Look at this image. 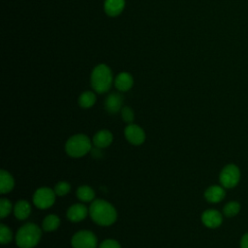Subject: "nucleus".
I'll list each match as a JSON object with an SVG mask.
<instances>
[{"mask_svg": "<svg viewBox=\"0 0 248 248\" xmlns=\"http://www.w3.org/2000/svg\"><path fill=\"white\" fill-rule=\"evenodd\" d=\"M239 210L240 204L237 202H230L224 206L223 213L227 217H233L239 212Z\"/></svg>", "mask_w": 248, "mask_h": 248, "instance_id": "obj_21", "label": "nucleus"}, {"mask_svg": "<svg viewBox=\"0 0 248 248\" xmlns=\"http://www.w3.org/2000/svg\"><path fill=\"white\" fill-rule=\"evenodd\" d=\"M99 248H121V246L119 242L114 239H106L100 244Z\"/></svg>", "mask_w": 248, "mask_h": 248, "instance_id": "obj_26", "label": "nucleus"}, {"mask_svg": "<svg viewBox=\"0 0 248 248\" xmlns=\"http://www.w3.org/2000/svg\"><path fill=\"white\" fill-rule=\"evenodd\" d=\"M124 135L126 140L134 145H140L145 140L144 131L136 124H129L124 130Z\"/></svg>", "mask_w": 248, "mask_h": 248, "instance_id": "obj_8", "label": "nucleus"}, {"mask_svg": "<svg viewBox=\"0 0 248 248\" xmlns=\"http://www.w3.org/2000/svg\"><path fill=\"white\" fill-rule=\"evenodd\" d=\"M91 219L100 226H110L116 221L117 212L113 205L104 200H94L89 207Z\"/></svg>", "mask_w": 248, "mask_h": 248, "instance_id": "obj_1", "label": "nucleus"}, {"mask_svg": "<svg viewBox=\"0 0 248 248\" xmlns=\"http://www.w3.org/2000/svg\"><path fill=\"white\" fill-rule=\"evenodd\" d=\"M96 103V95L92 91H85L78 97V105L81 108H91Z\"/></svg>", "mask_w": 248, "mask_h": 248, "instance_id": "obj_19", "label": "nucleus"}, {"mask_svg": "<svg viewBox=\"0 0 248 248\" xmlns=\"http://www.w3.org/2000/svg\"><path fill=\"white\" fill-rule=\"evenodd\" d=\"M240 179V170L233 165L229 164L225 166L219 175V180L224 188H233L237 185Z\"/></svg>", "mask_w": 248, "mask_h": 248, "instance_id": "obj_6", "label": "nucleus"}, {"mask_svg": "<svg viewBox=\"0 0 248 248\" xmlns=\"http://www.w3.org/2000/svg\"><path fill=\"white\" fill-rule=\"evenodd\" d=\"M13 209V205L11 202L6 198L0 199V217L3 219L7 217Z\"/></svg>", "mask_w": 248, "mask_h": 248, "instance_id": "obj_23", "label": "nucleus"}, {"mask_svg": "<svg viewBox=\"0 0 248 248\" xmlns=\"http://www.w3.org/2000/svg\"><path fill=\"white\" fill-rule=\"evenodd\" d=\"M240 247L241 248H248V232L245 233L241 240H240Z\"/></svg>", "mask_w": 248, "mask_h": 248, "instance_id": "obj_27", "label": "nucleus"}, {"mask_svg": "<svg viewBox=\"0 0 248 248\" xmlns=\"http://www.w3.org/2000/svg\"><path fill=\"white\" fill-rule=\"evenodd\" d=\"M42 236L41 229L34 223H26L21 226L16 235V242L19 248L35 247Z\"/></svg>", "mask_w": 248, "mask_h": 248, "instance_id": "obj_2", "label": "nucleus"}, {"mask_svg": "<svg viewBox=\"0 0 248 248\" xmlns=\"http://www.w3.org/2000/svg\"><path fill=\"white\" fill-rule=\"evenodd\" d=\"M60 226V219L57 215L49 214L43 220V229L46 232H53Z\"/></svg>", "mask_w": 248, "mask_h": 248, "instance_id": "obj_18", "label": "nucleus"}, {"mask_svg": "<svg viewBox=\"0 0 248 248\" xmlns=\"http://www.w3.org/2000/svg\"><path fill=\"white\" fill-rule=\"evenodd\" d=\"M13 239V232L11 231V229L4 225V224H1L0 225V242L1 244L5 245V244H8L12 241Z\"/></svg>", "mask_w": 248, "mask_h": 248, "instance_id": "obj_22", "label": "nucleus"}, {"mask_svg": "<svg viewBox=\"0 0 248 248\" xmlns=\"http://www.w3.org/2000/svg\"><path fill=\"white\" fill-rule=\"evenodd\" d=\"M226 196L224 187L218 185H212L208 187L204 192V198L208 202L216 203L221 202Z\"/></svg>", "mask_w": 248, "mask_h": 248, "instance_id": "obj_12", "label": "nucleus"}, {"mask_svg": "<svg viewBox=\"0 0 248 248\" xmlns=\"http://www.w3.org/2000/svg\"><path fill=\"white\" fill-rule=\"evenodd\" d=\"M134 83L133 80V77L131 74L127 73V72H122L120 74L117 75L114 84L115 87L119 90V91H128L129 89L132 88Z\"/></svg>", "mask_w": 248, "mask_h": 248, "instance_id": "obj_14", "label": "nucleus"}, {"mask_svg": "<svg viewBox=\"0 0 248 248\" xmlns=\"http://www.w3.org/2000/svg\"><path fill=\"white\" fill-rule=\"evenodd\" d=\"M31 213V205L25 200L18 201L14 207V215L18 220H25Z\"/></svg>", "mask_w": 248, "mask_h": 248, "instance_id": "obj_16", "label": "nucleus"}, {"mask_svg": "<svg viewBox=\"0 0 248 248\" xmlns=\"http://www.w3.org/2000/svg\"><path fill=\"white\" fill-rule=\"evenodd\" d=\"M71 190V186L68 182L66 181H59L55 187H54V192L57 196H65L67 195Z\"/></svg>", "mask_w": 248, "mask_h": 248, "instance_id": "obj_24", "label": "nucleus"}, {"mask_svg": "<svg viewBox=\"0 0 248 248\" xmlns=\"http://www.w3.org/2000/svg\"><path fill=\"white\" fill-rule=\"evenodd\" d=\"M122 106V97L118 93L109 94L105 101V108L109 113H116Z\"/></svg>", "mask_w": 248, "mask_h": 248, "instance_id": "obj_15", "label": "nucleus"}, {"mask_svg": "<svg viewBox=\"0 0 248 248\" xmlns=\"http://www.w3.org/2000/svg\"><path fill=\"white\" fill-rule=\"evenodd\" d=\"M0 192L1 194H7L11 192L15 186L14 177L5 170H0Z\"/></svg>", "mask_w": 248, "mask_h": 248, "instance_id": "obj_17", "label": "nucleus"}, {"mask_svg": "<svg viewBox=\"0 0 248 248\" xmlns=\"http://www.w3.org/2000/svg\"><path fill=\"white\" fill-rule=\"evenodd\" d=\"M88 210L82 203H75L67 210V218L72 222H80L87 216Z\"/></svg>", "mask_w": 248, "mask_h": 248, "instance_id": "obj_10", "label": "nucleus"}, {"mask_svg": "<svg viewBox=\"0 0 248 248\" xmlns=\"http://www.w3.org/2000/svg\"><path fill=\"white\" fill-rule=\"evenodd\" d=\"M71 244L73 248H96L97 237L90 231H79L73 235Z\"/></svg>", "mask_w": 248, "mask_h": 248, "instance_id": "obj_7", "label": "nucleus"}, {"mask_svg": "<svg viewBox=\"0 0 248 248\" xmlns=\"http://www.w3.org/2000/svg\"><path fill=\"white\" fill-rule=\"evenodd\" d=\"M90 82L92 88L98 93L108 91L112 82V74L109 67L106 64L96 66L91 73Z\"/></svg>", "mask_w": 248, "mask_h": 248, "instance_id": "obj_3", "label": "nucleus"}, {"mask_svg": "<svg viewBox=\"0 0 248 248\" xmlns=\"http://www.w3.org/2000/svg\"><path fill=\"white\" fill-rule=\"evenodd\" d=\"M121 116L123 121L127 123H132L134 120V111L131 108L129 107H124L121 108Z\"/></svg>", "mask_w": 248, "mask_h": 248, "instance_id": "obj_25", "label": "nucleus"}, {"mask_svg": "<svg viewBox=\"0 0 248 248\" xmlns=\"http://www.w3.org/2000/svg\"><path fill=\"white\" fill-rule=\"evenodd\" d=\"M113 136L108 130H101L93 136L92 142L98 148H105L111 144Z\"/></svg>", "mask_w": 248, "mask_h": 248, "instance_id": "obj_11", "label": "nucleus"}, {"mask_svg": "<svg viewBox=\"0 0 248 248\" xmlns=\"http://www.w3.org/2000/svg\"><path fill=\"white\" fill-rule=\"evenodd\" d=\"M125 7V0H105L104 9L108 16H116L122 13Z\"/></svg>", "mask_w": 248, "mask_h": 248, "instance_id": "obj_13", "label": "nucleus"}, {"mask_svg": "<svg viewBox=\"0 0 248 248\" xmlns=\"http://www.w3.org/2000/svg\"><path fill=\"white\" fill-rule=\"evenodd\" d=\"M77 197L82 202H91L95 198V192L91 187L87 185H82L78 188Z\"/></svg>", "mask_w": 248, "mask_h": 248, "instance_id": "obj_20", "label": "nucleus"}, {"mask_svg": "<svg viewBox=\"0 0 248 248\" xmlns=\"http://www.w3.org/2000/svg\"><path fill=\"white\" fill-rule=\"evenodd\" d=\"M223 221L222 214L215 209H207L202 214V222L203 225L210 229L218 228Z\"/></svg>", "mask_w": 248, "mask_h": 248, "instance_id": "obj_9", "label": "nucleus"}, {"mask_svg": "<svg viewBox=\"0 0 248 248\" xmlns=\"http://www.w3.org/2000/svg\"><path fill=\"white\" fill-rule=\"evenodd\" d=\"M55 192L48 187L38 188L33 195V203L40 209L49 208L55 202Z\"/></svg>", "mask_w": 248, "mask_h": 248, "instance_id": "obj_5", "label": "nucleus"}, {"mask_svg": "<svg viewBox=\"0 0 248 248\" xmlns=\"http://www.w3.org/2000/svg\"><path fill=\"white\" fill-rule=\"evenodd\" d=\"M92 147L90 139L83 134H77L68 139L65 144L66 153L73 158H79L87 154Z\"/></svg>", "mask_w": 248, "mask_h": 248, "instance_id": "obj_4", "label": "nucleus"}]
</instances>
